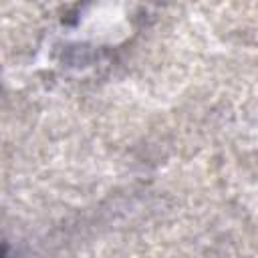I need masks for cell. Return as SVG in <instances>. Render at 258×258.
I'll use <instances>...</instances> for the list:
<instances>
[{"label": "cell", "instance_id": "1", "mask_svg": "<svg viewBox=\"0 0 258 258\" xmlns=\"http://www.w3.org/2000/svg\"><path fill=\"white\" fill-rule=\"evenodd\" d=\"M0 258H10V256H8V252H6V248H4V246H0Z\"/></svg>", "mask_w": 258, "mask_h": 258}]
</instances>
